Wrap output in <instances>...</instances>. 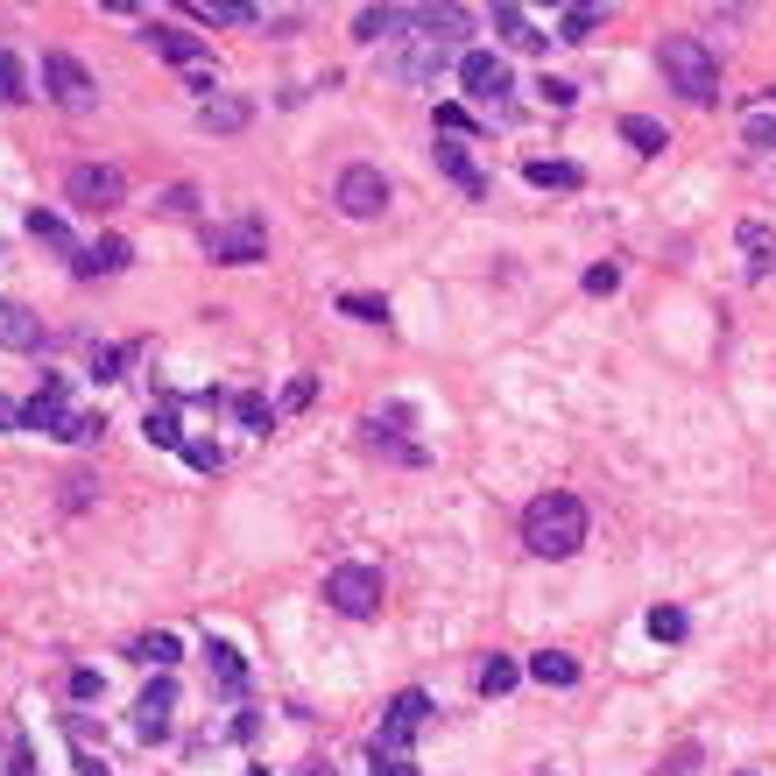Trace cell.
Here are the masks:
<instances>
[{"label": "cell", "mask_w": 776, "mask_h": 776, "mask_svg": "<svg viewBox=\"0 0 776 776\" xmlns=\"http://www.w3.org/2000/svg\"><path fill=\"white\" fill-rule=\"evenodd\" d=\"M325 600H333L346 621L381 614V572L375 565H333V572H325Z\"/></svg>", "instance_id": "cell-6"}, {"label": "cell", "mask_w": 776, "mask_h": 776, "mask_svg": "<svg viewBox=\"0 0 776 776\" xmlns=\"http://www.w3.org/2000/svg\"><path fill=\"white\" fill-rule=\"evenodd\" d=\"M431 155H438V170H445V177H452V184L466 191V198H488V177H480V163L466 155V142H452V134H445V142H438Z\"/></svg>", "instance_id": "cell-17"}, {"label": "cell", "mask_w": 776, "mask_h": 776, "mask_svg": "<svg viewBox=\"0 0 776 776\" xmlns=\"http://www.w3.org/2000/svg\"><path fill=\"white\" fill-rule=\"evenodd\" d=\"M149 50L170 57V64H184V71H205V35H191L177 22H149Z\"/></svg>", "instance_id": "cell-13"}, {"label": "cell", "mask_w": 776, "mask_h": 776, "mask_svg": "<svg viewBox=\"0 0 776 776\" xmlns=\"http://www.w3.org/2000/svg\"><path fill=\"white\" fill-rule=\"evenodd\" d=\"M43 92H50L64 113H92V106H100V78L78 64L71 50H50V57H43Z\"/></svg>", "instance_id": "cell-5"}, {"label": "cell", "mask_w": 776, "mask_h": 776, "mask_svg": "<svg viewBox=\"0 0 776 776\" xmlns=\"http://www.w3.org/2000/svg\"><path fill=\"white\" fill-rule=\"evenodd\" d=\"M64 191H71V205H85V212H106V205H121V198H127V177H121L113 163H71Z\"/></svg>", "instance_id": "cell-9"}, {"label": "cell", "mask_w": 776, "mask_h": 776, "mask_svg": "<svg viewBox=\"0 0 776 776\" xmlns=\"http://www.w3.org/2000/svg\"><path fill=\"white\" fill-rule=\"evenodd\" d=\"M494 29H501V35H509V50H543V35H537V22H530V14H522V8H515V0H501V8H494Z\"/></svg>", "instance_id": "cell-24"}, {"label": "cell", "mask_w": 776, "mask_h": 776, "mask_svg": "<svg viewBox=\"0 0 776 776\" xmlns=\"http://www.w3.org/2000/svg\"><path fill=\"white\" fill-rule=\"evenodd\" d=\"M205 255L226 262V268H247V262L268 255V226L255 219V212H247V219H233V226H212L205 233Z\"/></svg>", "instance_id": "cell-8"}, {"label": "cell", "mask_w": 776, "mask_h": 776, "mask_svg": "<svg viewBox=\"0 0 776 776\" xmlns=\"http://www.w3.org/2000/svg\"><path fill=\"white\" fill-rule=\"evenodd\" d=\"M170 713H177V685H170V677H155V685L142 692V706H134V734H142V742H163Z\"/></svg>", "instance_id": "cell-14"}, {"label": "cell", "mask_w": 776, "mask_h": 776, "mask_svg": "<svg viewBox=\"0 0 776 776\" xmlns=\"http://www.w3.org/2000/svg\"><path fill=\"white\" fill-rule=\"evenodd\" d=\"M375 776H417L410 755H375Z\"/></svg>", "instance_id": "cell-45"}, {"label": "cell", "mask_w": 776, "mask_h": 776, "mask_svg": "<svg viewBox=\"0 0 776 776\" xmlns=\"http://www.w3.org/2000/svg\"><path fill=\"white\" fill-rule=\"evenodd\" d=\"M339 310H346V318H360V325H388V304L381 297H360V289H346Z\"/></svg>", "instance_id": "cell-34"}, {"label": "cell", "mask_w": 776, "mask_h": 776, "mask_svg": "<svg viewBox=\"0 0 776 776\" xmlns=\"http://www.w3.org/2000/svg\"><path fill=\"white\" fill-rule=\"evenodd\" d=\"M621 283V268L614 262H600V268H586V289H593V297H607V289Z\"/></svg>", "instance_id": "cell-44"}, {"label": "cell", "mask_w": 776, "mask_h": 776, "mask_svg": "<svg viewBox=\"0 0 776 776\" xmlns=\"http://www.w3.org/2000/svg\"><path fill=\"white\" fill-rule=\"evenodd\" d=\"M184 14H198V22H226V29L262 22V8H247V0H184Z\"/></svg>", "instance_id": "cell-21"}, {"label": "cell", "mask_w": 776, "mask_h": 776, "mask_svg": "<svg viewBox=\"0 0 776 776\" xmlns=\"http://www.w3.org/2000/svg\"><path fill=\"white\" fill-rule=\"evenodd\" d=\"M247 121H255V100H247V92H212V100L198 106V127L205 134H241Z\"/></svg>", "instance_id": "cell-15"}, {"label": "cell", "mask_w": 776, "mask_h": 776, "mask_svg": "<svg viewBox=\"0 0 776 776\" xmlns=\"http://www.w3.org/2000/svg\"><path fill=\"white\" fill-rule=\"evenodd\" d=\"M233 417H241L247 431H268V423H276V402H262V396H233Z\"/></svg>", "instance_id": "cell-35"}, {"label": "cell", "mask_w": 776, "mask_h": 776, "mask_svg": "<svg viewBox=\"0 0 776 776\" xmlns=\"http://www.w3.org/2000/svg\"><path fill=\"white\" fill-rule=\"evenodd\" d=\"M593 29H607V8H593V0L558 14V43H593Z\"/></svg>", "instance_id": "cell-22"}, {"label": "cell", "mask_w": 776, "mask_h": 776, "mask_svg": "<svg viewBox=\"0 0 776 776\" xmlns=\"http://www.w3.org/2000/svg\"><path fill=\"white\" fill-rule=\"evenodd\" d=\"M8 776H35V755L22 742H14V755H8Z\"/></svg>", "instance_id": "cell-50"}, {"label": "cell", "mask_w": 776, "mask_h": 776, "mask_svg": "<svg viewBox=\"0 0 776 776\" xmlns=\"http://www.w3.org/2000/svg\"><path fill=\"white\" fill-rule=\"evenodd\" d=\"M71 742H78V734H71ZM78 776H106V763H100V755H92L85 742H78Z\"/></svg>", "instance_id": "cell-49"}, {"label": "cell", "mask_w": 776, "mask_h": 776, "mask_svg": "<svg viewBox=\"0 0 776 776\" xmlns=\"http://www.w3.org/2000/svg\"><path fill=\"white\" fill-rule=\"evenodd\" d=\"M650 635H656V643H685V614H677V607H650Z\"/></svg>", "instance_id": "cell-38"}, {"label": "cell", "mask_w": 776, "mask_h": 776, "mask_svg": "<svg viewBox=\"0 0 776 776\" xmlns=\"http://www.w3.org/2000/svg\"><path fill=\"white\" fill-rule=\"evenodd\" d=\"M656 64H664L671 92H685L692 106H713V100H721V57H713L706 35H664Z\"/></svg>", "instance_id": "cell-2"}, {"label": "cell", "mask_w": 776, "mask_h": 776, "mask_svg": "<svg viewBox=\"0 0 776 776\" xmlns=\"http://www.w3.org/2000/svg\"><path fill=\"white\" fill-rule=\"evenodd\" d=\"M621 142H629L635 155H664V149H671V134L656 127L650 113H629V121H621Z\"/></svg>", "instance_id": "cell-25"}, {"label": "cell", "mask_w": 776, "mask_h": 776, "mask_svg": "<svg viewBox=\"0 0 776 776\" xmlns=\"http://www.w3.org/2000/svg\"><path fill=\"white\" fill-rule=\"evenodd\" d=\"M530 677H537V685H551V692H565V685H579V656L572 650H537Z\"/></svg>", "instance_id": "cell-20"}, {"label": "cell", "mask_w": 776, "mask_h": 776, "mask_svg": "<svg viewBox=\"0 0 776 776\" xmlns=\"http://www.w3.org/2000/svg\"><path fill=\"white\" fill-rule=\"evenodd\" d=\"M742 247L755 255V262H748V276H763V268H769V247H776V241H769V226H755V219H748V226H742Z\"/></svg>", "instance_id": "cell-37"}, {"label": "cell", "mask_w": 776, "mask_h": 776, "mask_svg": "<svg viewBox=\"0 0 776 776\" xmlns=\"http://www.w3.org/2000/svg\"><path fill=\"white\" fill-rule=\"evenodd\" d=\"M22 410H29V402H14V396H0V431H22Z\"/></svg>", "instance_id": "cell-47"}, {"label": "cell", "mask_w": 776, "mask_h": 776, "mask_svg": "<svg viewBox=\"0 0 776 776\" xmlns=\"http://www.w3.org/2000/svg\"><path fill=\"white\" fill-rule=\"evenodd\" d=\"M92 488H100V480H85V473H71V480H64V509H85V501H92Z\"/></svg>", "instance_id": "cell-43"}, {"label": "cell", "mask_w": 776, "mask_h": 776, "mask_svg": "<svg viewBox=\"0 0 776 776\" xmlns=\"http://www.w3.org/2000/svg\"><path fill=\"white\" fill-rule=\"evenodd\" d=\"M734 776H763V769H734Z\"/></svg>", "instance_id": "cell-51"}, {"label": "cell", "mask_w": 776, "mask_h": 776, "mask_svg": "<svg viewBox=\"0 0 776 776\" xmlns=\"http://www.w3.org/2000/svg\"><path fill=\"white\" fill-rule=\"evenodd\" d=\"M149 445H163V452H184V423H177V410H155V402H149Z\"/></svg>", "instance_id": "cell-29"}, {"label": "cell", "mask_w": 776, "mask_h": 776, "mask_svg": "<svg viewBox=\"0 0 776 776\" xmlns=\"http://www.w3.org/2000/svg\"><path fill=\"white\" fill-rule=\"evenodd\" d=\"M522 177H530L537 191H579V184H586V177H579V163H543V155H537V163H522Z\"/></svg>", "instance_id": "cell-26"}, {"label": "cell", "mask_w": 776, "mask_h": 776, "mask_svg": "<svg viewBox=\"0 0 776 776\" xmlns=\"http://www.w3.org/2000/svg\"><path fill=\"white\" fill-rule=\"evenodd\" d=\"M410 29H423V43H445L452 50V35H466V8H410Z\"/></svg>", "instance_id": "cell-19"}, {"label": "cell", "mask_w": 776, "mask_h": 776, "mask_svg": "<svg viewBox=\"0 0 776 776\" xmlns=\"http://www.w3.org/2000/svg\"><path fill=\"white\" fill-rule=\"evenodd\" d=\"M29 233H35V241H43V247H57V255H71V262H78V255H85V247H78V241H71V226H64V219H57V212H29Z\"/></svg>", "instance_id": "cell-27"}, {"label": "cell", "mask_w": 776, "mask_h": 776, "mask_svg": "<svg viewBox=\"0 0 776 776\" xmlns=\"http://www.w3.org/2000/svg\"><path fill=\"white\" fill-rule=\"evenodd\" d=\"M71 698H100V671H71Z\"/></svg>", "instance_id": "cell-46"}, {"label": "cell", "mask_w": 776, "mask_h": 776, "mask_svg": "<svg viewBox=\"0 0 776 776\" xmlns=\"http://www.w3.org/2000/svg\"><path fill=\"white\" fill-rule=\"evenodd\" d=\"M155 205H163V212H177V219H184V212H198V191H191V184H170Z\"/></svg>", "instance_id": "cell-41"}, {"label": "cell", "mask_w": 776, "mask_h": 776, "mask_svg": "<svg viewBox=\"0 0 776 776\" xmlns=\"http://www.w3.org/2000/svg\"><path fill=\"white\" fill-rule=\"evenodd\" d=\"M438 127H445V134H466L473 121H466V106H438Z\"/></svg>", "instance_id": "cell-48"}, {"label": "cell", "mask_w": 776, "mask_h": 776, "mask_svg": "<svg viewBox=\"0 0 776 776\" xmlns=\"http://www.w3.org/2000/svg\"><path fill=\"white\" fill-rule=\"evenodd\" d=\"M184 459L198 466V473H219V466H226V452H219V445H191V438H184Z\"/></svg>", "instance_id": "cell-40"}, {"label": "cell", "mask_w": 776, "mask_h": 776, "mask_svg": "<svg viewBox=\"0 0 776 776\" xmlns=\"http://www.w3.org/2000/svg\"><path fill=\"white\" fill-rule=\"evenodd\" d=\"M431 721V692H396L381 706V727H375V742H367V755H410V742H417V727Z\"/></svg>", "instance_id": "cell-4"}, {"label": "cell", "mask_w": 776, "mask_h": 776, "mask_svg": "<svg viewBox=\"0 0 776 776\" xmlns=\"http://www.w3.org/2000/svg\"><path fill=\"white\" fill-rule=\"evenodd\" d=\"M396 29H410V8H360V14H354V35H360V43H381V35H396Z\"/></svg>", "instance_id": "cell-23"}, {"label": "cell", "mask_w": 776, "mask_h": 776, "mask_svg": "<svg viewBox=\"0 0 776 776\" xmlns=\"http://www.w3.org/2000/svg\"><path fill=\"white\" fill-rule=\"evenodd\" d=\"M402 423H410V410H375L360 431H367V445H375V452H388L396 466H423V445L402 438Z\"/></svg>", "instance_id": "cell-11"}, {"label": "cell", "mask_w": 776, "mask_h": 776, "mask_svg": "<svg viewBox=\"0 0 776 776\" xmlns=\"http://www.w3.org/2000/svg\"><path fill=\"white\" fill-rule=\"evenodd\" d=\"M0 346H8V354H35V346H43V318H35L29 304L0 297Z\"/></svg>", "instance_id": "cell-16"}, {"label": "cell", "mask_w": 776, "mask_h": 776, "mask_svg": "<svg viewBox=\"0 0 776 776\" xmlns=\"http://www.w3.org/2000/svg\"><path fill=\"white\" fill-rule=\"evenodd\" d=\"M459 85L473 92L480 106H501V100H509V57H494V50H466V57H459Z\"/></svg>", "instance_id": "cell-10"}, {"label": "cell", "mask_w": 776, "mask_h": 776, "mask_svg": "<svg viewBox=\"0 0 776 776\" xmlns=\"http://www.w3.org/2000/svg\"><path fill=\"white\" fill-rule=\"evenodd\" d=\"M742 142H748V149H776V113H748V121H742Z\"/></svg>", "instance_id": "cell-39"}, {"label": "cell", "mask_w": 776, "mask_h": 776, "mask_svg": "<svg viewBox=\"0 0 776 776\" xmlns=\"http://www.w3.org/2000/svg\"><path fill=\"white\" fill-rule=\"evenodd\" d=\"M22 431H43L57 445H92L106 431V417H78L71 410V381L64 375H43V388L29 396V410H22Z\"/></svg>", "instance_id": "cell-3"}, {"label": "cell", "mask_w": 776, "mask_h": 776, "mask_svg": "<svg viewBox=\"0 0 776 776\" xmlns=\"http://www.w3.org/2000/svg\"><path fill=\"white\" fill-rule=\"evenodd\" d=\"M310 402H318V375H297V381L276 396V417H297V410H310Z\"/></svg>", "instance_id": "cell-32"}, {"label": "cell", "mask_w": 776, "mask_h": 776, "mask_svg": "<svg viewBox=\"0 0 776 776\" xmlns=\"http://www.w3.org/2000/svg\"><path fill=\"white\" fill-rule=\"evenodd\" d=\"M255 776H268V769H255Z\"/></svg>", "instance_id": "cell-52"}, {"label": "cell", "mask_w": 776, "mask_h": 776, "mask_svg": "<svg viewBox=\"0 0 776 776\" xmlns=\"http://www.w3.org/2000/svg\"><path fill=\"white\" fill-rule=\"evenodd\" d=\"M515 664H509V656H488V664H480V692H488V698H501V692H515Z\"/></svg>", "instance_id": "cell-33"}, {"label": "cell", "mask_w": 776, "mask_h": 776, "mask_svg": "<svg viewBox=\"0 0 776 776\" xmlns=\"http://www.w3.org/2000/svg\"><path fill=\"white\" fill-rule=\"evenodd\" d=\"M445 64H452V50H445V43H417V50L388 57V78H402V85H438Z\"/></svg>", "instance_id": "cell-12"}, {"label": "cell", "mask_w": 776, "mask_h": 776, "mask_svg": "<svg viewBox=\"0 0 776 776\" xmlns=\"http://www.w3.org/2000/svg\"><path fill=\"white\" fill-rule=\"evenodd\" d=\"M0 100H8V106L29 100V71H22V57H14V50H0Z\"/></svg>", "instance_id": "cell-30"}, {"label": "cell", "mask_w": 776, "mask_h": 776, "mask_svg": "<svg viewBox=\"0 0 776 776\" xmlns=\"http://www.w3.org/2000/svg\"><path fill=\"white\" fill-rule=\"evenodd\" d=\"M134 354H142V346H100V354H92V375H100V381H121V367H127Z\"/></svg>", "instance_id": "cell-36"}, {"label": "cell", "mask_w": 776, "mask_h": 776, "mask_svg": "<svg viewBox=\"0 0 776 776\" xmlns=\"http://www.w3.org/2000/svg\"><path fill=\"white\" fill-rule=\"evenodd\" d=\"M127 262H134V247L121 241V233H100V241H92V247H85V255H78L71 268H78V276H121Z\"/></svg>", "instance_id": "cell-18"}, {"label": "cell", "mask_w": 776, "mask_h": 776, "mask_svg": "<svg viewBox=\"0 0 776 776\" xmlns=\"http://www.w3.org/2000/svg\"><path fill=\"white\" fill-rule=\"evenodd\" d=\"M127 656H134V664H155V671H170V664H177V635H142V643H134Z\"/></svg>", "instance_id": "cell-31"}, {"label": "cell", "mask_w": 776, "mask_h": 776, "mask_svg": "<svg viewBox=\"0 0 776 776\" xmlns=\"http://www.w3.org/2000/svg\"><path fill=\"white\" fill-rule=\"evenodd\" d=\"M522 543H530L537 558H572L579 543H586V501L572 488L537 494L530 509H522Z\"/></svg>", "instance_id": "cell-1"}, {"label": "cell", "mask_w": 776, "mask_h": 776, "mask_svg": "<svg viewBox=\"0 0 776 776\" xmlns=\"http://www.w3.org/2000/svg\"><path fill=\"white\" fill-rule=\"evenodd\" d=\"M205 656H212V677H219L226 692H247V664H241L233 643H205Z\"/></svg>", "instance_id": "cell-28"}, {"label": "cell", "mask_w": 776, "mask_h": 776, "mask_svg": "<svg viewBox=\"0 0 776 776\" xmlns=\"http://www.w3.org/2000/svg\"><path fill=\"white\" fill-rule=\"evenodd\" d=\"M537 92H543V106H558V113H565V106L579 100V85H565V78H543Z\"/></svg>", "instance_id": "cell-42"}, {"label": "cell", "mask_w": 776, "mask_h": 776, "mask_svg": "<svg viewBox=\"0 0 776 776\" xmlns=\"http://www.w3.org/2000/svg\"><path fill=\"white\" fill-rule=\"evenodd\" d=\"M333 205L346 212V219H381L388 212V177L375 163H346L339 184H333Z\"/></svg>", "instance_id": "cell-7"}]
</instances>
